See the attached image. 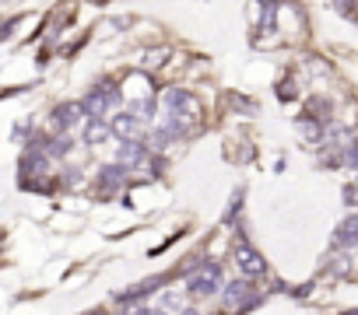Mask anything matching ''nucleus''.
Segmentation results:
<instances>
[{
	"instance_id": "nucleus-1",
	"label": "nucleus",
	"mask_w": 358,
	"mask_h": 315,
	"mask_svg": "<svg viewBox=\"0 0 358 315\" xmlns=\"http://www.w3.org/2000/svg\"><path fill=\"white\" fill-rule=\"evenodd\" d=\"M162 105L172 113V116H169V130H176V133H183V130L200 116V105H197L193 91H186V88H169V91L162 95Z\"/></svg>"
},
{
	"instance_id": "nucleus-2",
	"label": "nucleus",
	"mask_w": 358,
	"mask_h": 315,
	"mask_svg": "<svg viewBox=\"0 0 358 315\" xmlns=\"http://www.w3.org/2000/svg\"><path fill=\"white\" fill-rule=\"evenodd\" d=\"M218 287H222V262H215V259L193 267V274L186 280L190 298H211V294H218Z\"/></svg>"
},
{
	"instance_id": "nucleus-3",
	"label": "nucleus",
	"mask_w": 358,
	"mask_h": 315,
	"mask_svg": "<svg viewBox=\"0 0 358 315\" xmlns=\"http://www.w3.org/2000/svg\"><path fill=\"white\" fill-rule=\"evenodd\" d=\"M88 113H84V105L81 102H60L53 113H49V123H53V130L57 133H67L71 126H78L81 120H84Z\"/></svg>"
},
{
	"instance_id": "nucleus-4",
	"label": "nucleus",
	"mask_w": 358,
	"mask_h": 315,
	"mask_svg": "<svg viewBox=\"0 0 358 315\" xmlns=\"http://www.w3.org/2000/svg\"><path fill=\"white\" fill-rule=\"evenodd\" d=\"M235 262H239V270H242L246 277L267 274V259H264L257 249H249V245H239V249H235Z\"/></svg>"
},
{
	"instance_id": "nucleus-5",
	"label": "nucleus",
	"mask_w": 358,
	"mask_h": 315,
	"mask_svg": "<svg viewBox=\"0 0 358 315\" xmlns=\"http://www.w3.org/2000/svg\"><path fill=\"white\" fill-rule=\"evenodd\" d=\"M109 126H113V137H120V140H137L141 137V120L134 113H116L109 120Z\"/></svg>"
},
{
	"instance_id": "nucleus-6",
	"label": "nucleus",
	"mask_w": 358,
	"mask_h": 315,
	"mask_svg": "<svg viewBox=\"0 0 358 315\" xmlns=\"http://www.w3.org/2000/svg\"><path fill=\"white\" fill-rule=\"evenodd\" d=\"M116 162H120L123 169H127V165H130V169H137V165H144V162H147V147H144L141 140H123V144H120V151H116Z\"/></svg>"
},
{
	"instance_id": "nucleus-7",
	"label": "nucleus",
	"mask_w": 358,
	"mask_h": 315,
	"mask_svg": "<svg viewBox=\"0 0 358 315\" xmlns=\"http://www.w3.org/2000/svg\"><path fill=\"white\" fill-rule=\"evenodd\" d=\"M109 137H113V126H109V120H88V123H84V130H81V140H84L88 147L106 144Z\"/></svg>"
},
{
	"instance_id": "nucleus-8",
	"label": "nucleus",
	"mask_w": 358,
	"mask_h": 315,
	"mask_svg": "<svg viewBox=\"0 0 358 315\" xmlns=\"http://www.w3.org/2000/svg\"><path fill=\"white\" fill-rule=\"evenodd\" d=\"M253 294V280H232V284H225V291H222V301H225V308H239L246 298Z\"/></svg>"
},
{
	"instance_id": "nucleus-9",
	"label": "nucleus",
	"mask_w": 358,
	"mask_h": 315,
	"mask_svg": "<svg viewBox=\"0 0 358 315\" xmlns=\"http://www.w3.org/2000/svg\"><path fill=\"white\" fill-rule=\"evenodd\" d=\"M334 242H337L341 249H355V245H358V214H348V218L337 225Z\"/></svg>"
},
{
	"instance_id": "nucleus-10",
	"label": "nucleus",
	"mask_w": 358,
	"mask_h": 315,
	"mask_svg": "<svg viewBox=\"0 0 358 315\" xmlns=\"http://www.w3.org/2000/svg\"><path fill=\"white\" fill-rule=\"evenodd\" d=\"M81 105H84V113H88L91 120H102V116L109 113V98L102 95L98 88H91V91H88V95L81 98Z\"/></svg>"
},
{
	"instance_id": "nucleus-11",
	"label": "nucleus",
	"mask_w": 358,
	"mask_h": 315,
	"mask_svg": "<svg viewBox=\"0 0 358 315\" xmlns=\"http://www.w3.org/2000/svg\"><path fill=\"white\" fill-rule=\"evenodd\" d=\"M123 179H127V169L123 165H106L98 172V189L102 193H113L116 186H123Z\"/></svg>"
},
{
	"instance_id": "nucleus-12",
	"label": "nucleus",
	"mask_w": 358,
	"mask_h": 315,
	"mask_svg": "<svg viewBox=\"0 0 358 315\" xmlns=\"http://www.w3.org/2000/svg\"><path fill=\"white\" fill-rule=\"evenodd\" d=\"M295 130H298L305 140H313V144L323 140V123H320L316 116H298V120H295Z\"/></svg>"
},
{
	"instance_id": "nucleus-13",
	"label": "nucleus",
	"mask_w": 358,
	"mask_h": 315,
	"mask_svg": "<svg viewBox=\"0 0 358 315\" xmlns=\"http://www.w3.org/2000/svg\"><path fill=\"white\" fill-rule=\"evenodd\" d=\"M71 147H74V144H71V137H64V133H60V137H53V140L46 144V154H49V158H67V154H71Z\"/></svg>"
},
{
	"instance_id": "nucleus-14",
	"label": "nucleus",
	"mask_w": 358,
	"mask_h": 315,
	"mask_svg": "<svg viewBox=\"0 0 358 315\" xmlns=\"http://www.w3.org/2000/svg\"><path fill=\"white\" fill-rule=\"evenodd\" d=\"M155 284H159V280H144V284H137V287L123 291V294H120V301H134V298H144L147 291H155Z\"/></svg>"
},
{
	"instance_id": "nucleus-15",
	"label": "nucleus",
	"mask_w": 358,
	"mask_h": 315,
	"mask_svg": "<svg viewBox=\"0 0 358 315\" xmlns=\"http://www.w3.org/2000/svg\"><path fill=\"white\" fill-rule=\"evenodd\" d=\"M98 91L109 98V105H120V102H123V95H120V84H116V81H102V84H98Z\"/></svg>"
},
{
	"instance_id": "nucleus-16",
	"label": "nucleus",
	"mask_w": 358,
	"mask_h": 315,
	"mask_svg": "<svg viewBox=\"0 0 358 315\" xmlns=\"http://www.w3.org/2000/svg\"><path fill=\"white\" fill-rule=\"evenodd\" d=\"M134 116L144 123V120H151V116H155V102H151V98H144V102H134Z\"/></svg>"
},
{
	"instance_id": "nucleus-17",
	"label": "nucleus",
	"mask_w": 358,
	"mask_h": 315,
	"mask_svg": "<svg viewBox=\"0 0 358 315\" xmlns=\"http://www.w3.org/2000/svg\"><path fill=\"white\" fill-rule=\"evenodd\" d=\"M341 196H344L348 207H358V186H355V182H348V186L341 189Z\"/></svg>"
},
{
	"instance_id": "nucleus-18",
	"label": "nucleus",
	"mask_w": 358,
	"mask_h": 315,
	"mask_svg": "<svg viewBox=\"0 0 358 315\" xmlns=\"http://www.w3.org/2000/svg\"><path fill=\"white\" fill-rule=\"evenodd\" d=\"M162 308H176V312H179V298H176V294H165V298H162Z\"/></svg>"
},
{
	"instance_id": "nucleus-19",
	"label": "nucleus",
	"mask_w": 358,
	"mask_h": 315,
	"mask_svg": "<svg viewBox=\"0 0 358 315\" xmlns=\"http://www.w3.org/2000/svg\"><path fill=\"white\" fill-rule=\"evenodd\" d=\"M127 315H162V312L159 308H130Z\"/></svg>"
},
{
	"instance_id": "nucleus-20",
	"label": "nucleus",
	"mask_w": 358,
	"mask_h": 315,
	"mask_svg": "<svg viewBox=\"0 0 358 315\" xmlns=\"http://www.w3.org/2000/svg\"><path fill=\"white\" fill-rule=\"evenodd\" d=\"M15 25H18V21H4V25H0V39H8V35L15 32Z\"/></svg>"
},
{
	"instance_id": "nucleus-21",
	"label": "nucleus",
	"mask_w": 358,
	"mask_h": 315,
	"mask_svg": "<svg viewBox=\"0 0 358 315\" xmlns=\"http://www.w3.org/2000/svg\"><path fill=\"white\" fill-rule=\"evenodd\" d=\"M176 315H200V312H197V308H179Z\"/></svg>"
}]
</instances>
